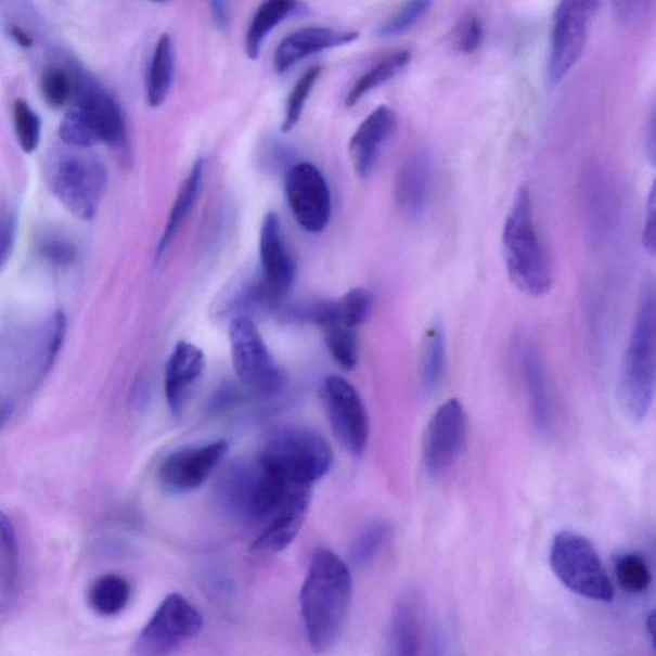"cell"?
<instances>
[{
	"mask_svg": "<svg viewBox=\"0 0 656 656\" xmlns=\"http://www.w3.org/2000/svg\"><path fill=\"white\" fill-rule=\"evenodd\" d=\"M352 580L348 564L329 549H316L300 591L301 617L310 647L326 653L349 617Z\"/></svg>",
	"mask_w": 656,
	"mask_h": 656,
	"instance_id": "6da1fadb",
	"label": "cell"
},
{
	"mask_svg": "<svg viewBox=\"0 0 656 656\" xmlns=\"http://www.w3.org/2000/svg\"><path fill=\"white\" fill-rule=\"evenodd\" d=\"M655 288L647 284L627 345L618 377V401L626 417L634 423L647 419L655 394L656 319Z\"/></svg>",
	"mask_w": 656,
	"mask_h": 656,
	"instance_id": "7a4b0ae2",
	"label": "cell"
},
{
	"mask_svg": "<svg viewBox=\"0 0 656 656\" xmlns=\"http://www.w3.org/2000/svg\"><path fill=\"white\" fill-rule=\"evenodd\" d=\"M507 273L522 293L542 296L553 285L552 265L536 228L530 189L520 186L503 230Z\"/></svg>",
	"mask_w": 656,
	"mask_h": 656,
	"instance_id": "3957f363",
	"label": "cell"
},
{
	"mask_svg": "<svg viewBox=\"0 0 656 656\" xmlns=\"http://www.w3.org/2000/svg\"><path fill=\"white\" fill-rule=\"evenodd\" d=\"M305 489L312 488H294L259 460L231 465L218 488L232 516L265 526Z\"/></svg>",
	"mask_w": 656,
	"mask_h": 656,
	"instance_id": "277c9868",
	"label": "cell"
},
{
	"mask_svg": "<svg viewBox=\"0 0 656 656\" xmlns=\"http://www.w3.org/2000/svg\"><path fill=\"white\" fill-rule=\"evenodd\" d=\"M258 460L294 488H312L333 467L334 453L320 434L284 428L268 439Z\"/></svg>",
	"mask_w": 656,
	"mask_h": 656,
	"instance_id": "5b68a950",
	"label": "cell"
},
{
	"mask_svg": "<svg viewBox=\"0 0 656 656\" xmlns=\"http://www.w3.org/2000/svg\"><path fill=\"white\" fill-rule=\"evenodd\" d=\"M79 94L73 110L63 117L60 138L67 145L87 150L98 143L123 146L126 124L121 107L107 91L93 81H77Z\"/></svg>",
	"mask_w": 656,
	"mask_h": 656,
	"instance_id": "8992f818",
	"label": "cell"
},
{
	"mask_svg": "<svg viewBox=\"0 0 656 656\" xmlns=\"http://www.w3.org/2000/svg\"><path fill=\"white\" fill-rule=\"evenodd\" d=\"M49 186L65 207L81 220H91L107 183L101 162L76 152L56 151L47 162Z\"/></svg>",
	"mask_w": 656,
	"mask_h": 656,
	"instance_id": "52a82bcc",
	"label": "cell"
},
{
	"mask_svg": "<svg viewBox=\"0 0 656 656\" xmlns=\"http://www.w3.org/2000/svg\"><path fill=\"white\" fill-rule=\"evenodd\" d=\"M550 564L564 587L576 594L597 602H610L615 597L601 556L583 536L573 531L556 535L550 548Z\"/></svg>",
	"mask_w": 656,
	"mask_h": 656,
	"instance_id": "ba28073f",
	"label": "cell"
},
{
	"mask_svg": "<svg viewBox=\"0 0 656 656\" xmlns=\"http://www.w3.org/2000/svg\"><path fill=\"white\" fill-rule=\"evenodd\" d=\"M259 257L260 271L253 287V312H272L285 300L295 279L294 260L274 211H268L260 226Z\"/></svg>",
	"mask_w": 656,
	"mask_h": 656,
	"instance_id": "9c48e42d",
	"label": "cell"
},
{
	"mask_svg": "<svg viewBox=\"0 0 656 656\" xmlns=\"http://www.w3.org/2000/svg\"><path fill=\"white\" fill-rule=\"evenodd\" d=\"M203 618L185 596L165 597L132 645L133 656H169L201 632Z\"/></svg>",
	"mask_w": 656,
	"mask_h": 656,
	"instance_id": "30bf717a",
	"label": "cell"
},
{
	"mask_svg": "<svg viewBox=\"0 0 656 656\" xmlns=\"http://www.w3.org/2000/svg\"><path fill=\"white\" fill-rule=\"evenodd\" d=\"M597 9L599 3L584 0H569L556 7L548 60V79L552 87L559 83L581 60Z\"/></svg>",
	"mask_w": 656,
	"mask_h": 656,
	"instance_id": "8fae6325",
	"label": "cell"
},
{
	"mask_svg": "<svg viewBox=\"0 0 656 656\" xmlns=\"http://www.w3.org/2000/svg\"><path fill=\"white\" fill-rule=\"evenodd\" d=\"M231 358L240 383L257 393L281 386V372L250 317L235 316L230 323Z\"/></svg>",
	"mask_w": 656,
	"mask_h": 656,
	"instance_id": "7c38bea8",
	"label": "cell"
},
{
	"mask_svg": "<svg viewBox=\"0 0 656 656\" xmlns=\"http://www.w3.org/2000/svg\"><path fill=\"white\" fill-rule=\"evenodd\" d=\"M322 398L337 441L351 455L361 456L370 439V420L361 395L348 380L330 376L322 385Z\"/></svg>",
	"mask_w": 656,
	"mask_h": 656,
	"instance_id": "4fadbf2b",
	"label": "cell"
},
{
	"mask_svg": "<svg viewBox=\"0 0 656 656\" xmlns=\"http://www.w3.org/2000/svg\"><path fill=\"white\" fill-rule=\"evenodd\" d=\"M286 200L295 221L309 234L327 228L333 211L329 182L310 162H298L286 175Z\"/></svg>",
	"mask_w": 656,
	"mask_h": 656,
	"instance_id": "5bb4252c",
	"label": "cell"
},
{
	"mask_svg": "<svg viewBox=\"0 0 656 656\" xmlns=\"http://www.w3.org/2000/svg\"><path fill=\"white\" fill-rule=\"evenodd\" d=\"M468 419L458 399L443 403L429 421L423 441V468L437 477L453 465L467 447Z\"/></svg>",
	"mask_w": 656,
	"mask_h": 656,
	"instance_id": "9a60e30c",
	"label": "cell"
},
{
	"mask_svg": "<svg viewBox=\"0 0 656 656\" xmlns=\"http://www.w3.org/2000/svg\"><path fill=\"white\" fill-rule=\"evenodd\" d=\"M228 450L229 443L224 440L176 450L160 464V484L175 492L201 488L221 463Z\"/></svg>",
	"mask_w": 656,
	"mask_h": 656,
	"instance_id": "2e32d148",
	"label": "cell"
},
{
	"mask_svg": "<svg viewBox=\"0 0 656 656\" xmlns=\"http://www.w3.org/2000/svg\"><path fill=\"white\" fill-rule=\"evenodd\" d=\"M398 118L387 105L372 111L350 139L349 154L359 178H369L377 166L381 152L397 129Z\"/></svg>",
	"mask_w": 656,
	"mask_h": 656,
	"instance_id": "e0dca14e",
	"label": "cell"
},
{
	"mask_svg": "<svg viewBox=\"0 0 656 656\" xmlns=\"http://www.w3.org/2000/svg\"><path fill=\"white\" fill-rule=\"evenodd\" d=\"M433 164L426 151L409 154L401 164L394 183L395 204L408 220L425 214L432 194Z\"/></svg>",
	"mask_w": 656,
	"mask_h": 656,
	"instance_id": "ac0fdd59",
	"label": "cell"
},
{
	"mask_svg": "<svg viewBox=\"0 0 656 656\" xmlns=\"http://www.w3.org/2000/svg\"><path fill=\"white\" fill-rule=\"evenodd\" d=\"M206 370V356L201 348L188 342L176 344L168 358L165 373V391L169 409L179 415L190 393Z\"/></svg>",
	"mask_w": 656,
	"mask_h": 656,
	"instance_id": "d6986e66",
	"label": "cell"
},
{
	"mask_svg": "<svg viewBox=\"0 0 656 656\" xmlns=\"http://www.w3.org/2000/svg\"><path fill=\"white\" fill-rule=\"evenodd\" d=\"M358 37L359 34L351 30H336L330 27L301 28L280 42L274 53V68L279 74H284L307 56L348 46Z\"/></svg>",
	"mask_w": 656,
	"mask_h": 656,
	"instance_id": "ffe728a7",
	"label": "cell"
},
{
	"mask_svg": "<svg viewBox=\"0 0 656 656\" xmlns=\"http://www.w3.org/2000/svg\"><path fill=\"white\" fill-rule=\"evenodd\" d=\"M517 356L535 427L541 435H552L555 423L552 395L538 351L530 344L522 340L518 344Z\"/></svg>",
	"mask_w": 656,
	"mask_h": 656,
	"instance_id": "44dd1931",
	"label": "cell"
},
{
	"mask_svg": "<svg viewBox=\"0 0 656 656\" xmlns=\"http://www.w3.org/2000/svg\"><path fill=\"white\" fill-rule=\"evenodd\" d=\"M310 502H312V489L296 492L284 510L268 522L262 532L253 541L252 552L276 554L291 546L305 524Z\"/></svg>",
	"mask_w": 656,
	"mask_h": 656,
	"instance_id": "7402d4cb",
	"label": "cell"
},
{
	"mask_svg": "<svg viewBox=\"0 0 656 656\" xmlns=\"http://www.w3.org/2000/svg\"><path fill=\"white\" fill-rule=\"evenodd\" d=\"M203 179L204 159L200 158L195 162L192 169H190L186 180L183 181L179 194L176 196L172 209L169 211L164 234H162L157 249H155V262L158 263L162 257L165 256L168 246L172 244L181 226L186 221L190 211L194 208L201 194Z\"/></svg>",
	"mask_w": 656,
	"mask_h": 656,
	"instance_id": "603a6c76",
	"label": "cell"
},
{
	"mask_svg": "<svg viewBox=\"0 0 656 656\" xmlns=\"http://www.w3.org/2000/svg\"><path fill=\"white\" fill-rule=\"evenodd\" d=\"M305 4L293 0H268L259 5L246 31L245 53L249 60H257L268 35L294 14L305 11Z\"/></svg>",
	"mask_w": 656,
	"mask_h": 656,
	"instance_id": "cb8c5ba5",
	"label": "cell"
},
{
	"mask_svg": "<svg viewBox=\"0 0 656 656\" xmlns=\"http://www.w3.org/2000/svg\"><path fill=\"white\" fill-rule=\"evenodd\" d=\"M420 625L417 613L409 599L395 604L387 633L386 656H419Z\"/></svg>",
	"mask_w": 656,
	"mask_h": 656,
	"instance_id": "d4e9b609",
	"label": "cell"
},
{
	"mask_svg": "<svg viewBox=\"0 0 656 656\" xmlns=\"http://www.w3.org/2000/svg\"><path fill=\"white\" fill-rule=\"evenodd\" d=\"M175 75V47L168 34L162 35L155 46L146 76V101L157 108L166 101Z\"/></svg>",
	"mask_w": 656,
	"mask_h": 656,
	"instance_id": "484cf974",
	"label": "cell"
},
{
	"mask_svg": "<svg viewBox=\"0 0 656 656\" xmlns=\"http://www.w3.org/2000/svg\"><path fill=\"white\" fill-rule=\"evenodd\" d=\"M67 320L63 312H56L49 319L37 338V347L31 355V384L39 385L51 371L53 363L65 342Z\"/></svg>",
	"mask_w": 656,
	"mask_h": 656,
	"instance_id": "4316f807",
	"label": "cell"
},
{
	"mask_svg": "<svg viewBox=\"0 0 656 656\" xmlns=\"http://www.w3.org/2000/svg\"><path fill=\"white\" fill-rule=\"evenodd\" d=\"M131 587L125 577L107 574L91 583L88 594L89 605L97 615L116 617L121 615L130 602Z\"/></svg>",
	"mask_w": 656,
	"mask_h": 656,
	"instance_id": "83f0119b",
	"label": "cell"
},
{
	"mask_svg": "<svg viewBox=\"0 0 656 656\" xmlns=\"http://www.w3.org/2000/svg\"><path fill=\"white\" fill-rule=\"evenodd\" d=\"M412 54L409 51H398L386 59L376 63L370 69L359 77L352 88L349 90L345 104L347 107H355L363 97L371 93L373 89L381 87L387 81L394 79L408 67L411 63Z\"/></svg>",
	"mask_w": 656,
	"mask_h": 656,
	"instance_id": "f1b7e54d",
	"label": "cell"
},
{
	"mask_svg": "<svg viewBox=\"0 0 656 656\" xmlns=\"http://www.w3.org/2000/svg\"><path fill=\"white\" fill-rule=\"evenodd\" d=\"M447 363L446 334L442 322L437 320L429 327L423 348L421 385L423 393L433 394L439 387Z\"/></svg>",
	"mask_w": 656,
	"mask_h": 656,
	"instance_id": "f546056e",
	"label": "cell"
},
{
	"mask_svg": "<svg viewBox=\"0 0 656 656\" xmlns=\"http://www.w3.org/2000/svg\"><path fill=\"white\" fill-rule=\"evenodd\" d=\"M393 528L387 522H375L357 536L349 550L352 566L363 567L375 561L391 539Z\"/></svg>",
	"mask_w": 656,
	"mask_h": 656,
	"instance_id": "4dcf8cb0",
	"label": "cell"
},
{
	"mask_svg": "<svg viewBox=\"0 0 656 656\" xmlns=\"http://www.w3.org/2000/svg\"><path fill=\"white\" fill-rule=\"evenodd\" d=\"M0 574L7 592L16 590L20 578V549L11 519L0 511Z\"/></svg>",
	"mask_w": 656,
	"mask_h": 656,
	"instance_id": "1f68e13d",
	"label": "cell"
},
{
	"mask_svg": "<svg viewBox=\"0 0 656 656\" xmlns=\"http://www.w3.org/2000/svg\"><path fill=\"white\" fill-rule=\"evenodd\" d=\"M77 80L65 67L47 66L40 76V93L48 107L60 110L76 93Z\"/></svg>",
	"mask_w": 656,
	"mask_h": 656,
	"instance_id": "d6a6232c",
	"label": "cell"
},
{
	"mask_svg": "<svg viewBox=\"0 0 656 656\" xmlns=\"http://www.w3.org/2000/svg\"><path fill=\"white\" fill-rule=\"evenodd\" d=\"M324 342H326L330 355L343 370L356 369L359 357L356 329L343 326V324L326 327L324 329Z\"/></svg>",
	"mask_w": 656,
	"mask_h": 656,
	"instance_id": "836d02e7",
	"label": "cell"
},
{
	"mask_svg": "<svg viewBox=\"0 0 656 656\" xmlns=\"http://www.w3.org/2000/svg\"><path fill=\"white\" fill-rule=\"evenodd\" d=\"M615 573L619 587L630 594H641L651 587V569L639 554L625 553L617 556Z\"/></svg>",
	"mask_w": 656,
	"mask_h": 656,
	"instance_id": "e575fe53",
	"label": "cell"
},
{
	"mask_svg": "<svg viewBox=\"0 0 656 656\" xmlns=\"http://www.w3.org/2000/svg\"><path fill=\"white\" fill-rule=\"evenodd\" d=\"M321 74L322 67L314 66L309 68L307 73L300 77L298 82L295 83L291 95L287 98L285 118L281 126L282 132H291L295 129V126L298 125L303 112H305L308 98L310 93H312Z\"/></svg>",
	"mask_w": 656,
	"mask_h": 656,
	"instance_id": "d590c367",
	"label": "cell"
},
{
	"mask_svg": "<svg viewBox=\"0 0 656 656\" xmlns=\"http://www.w3.org/2000/svg\"><path fill=\"white\" fill-rule=\"evenodd\" d=\"M336 305L338 324L357 329L369 321L373 308V298L369 291L357 287L336 300Z\"/></svg>",
	"mask_w": 656,
	"mask_h": 656,
	"instance_id": "8d00e7d4",
	"label": "cell"
},
{
	"mask_svg": "<svg viewBox=\"0 0 656 656\" xmlns=\"http://www.w3.org/2000/svg\"><path fill=\"white\" fill-rule=\"evenodd\" d=\"M13 123L18 144L25 153L37 150L41 136V121L35 112L23 99L13 104Z\"/></svg>",
	"mask_w": 656,
	"mask_h": 656,
	"instance_id": "74e56055",
	"label": "cell"
},
{
	"mask_svg": "<svg viewBox=\"0 0 656 656\" xmlns=\"http://www.w3.org/2000/svg\"><path fill=\"white\" fill-rule=\"evenodd\" d=\"M432 7L433 3L426 2V0L406 3L378 27V37L384 39L395 38L408 33L426 16Z\"/></svg>",
	"mask_w": 656,
	"mask_h": 656,
	"instance_id": "f35d334b",
	"label": "cell"
},
{
	"mask_svg": "<svg viewBox=\"0 0 656 656\" xmlns=\"http://www.w3.org/2000/svg\"><path fill=\"white\" fill-rule=\"evenodd\" d=\"M484 38V23L476 14H467L462 17L451 31V42L462 54L475 53L481 47Z\"/></svg>",
	"mask_w": 656,
	"mask_h": 656,
	"instance_id": "ab89813d",
	"label": "cell"
},
{
	"mask_svg": "<svg viewBox=\"0 0 656 656\" xmlns=\"http://www.w3.org/2000/svg\"><path fill=\"white\" fill-rule=\"evenodd\" d=\"M41 256L48 262L59 267H68L75 263L77 250L74 244L63 239H47L40 244Z\"/></svg>",
	"mask_w": 656,
	"mask_h": 656,
	"instance_id": "60d3db41",
	"label": "cell"
},
{
	"mask_svg": "<svg viewBox=\"0 0 656 656\" xmlns=\"http://www.w3.org/2000/svg\"><path fill=\"white\" fill-rule=\"evenodd\" d=\"M14 236H16V220L12 215L0 218V270L9 262Z\"/></svg>",
	"mask_w": 656,
	"mask_h": 656,
	"instance_id": "b9f144b4",
	"label": "cell"
},
{
	"mask_svg": "<svg viewBox=\"0 0 656 656\" xmlns=\"http://www.w3.org/2000/svg\"><path fill=\"white\" fill-rule=\"evenodd\" d=\"M643 245L645 250L654 256L655 254V189L652 188L646 202L645 223L643 230Z\"/></svg>",
	"mask_w": 656,
	"mask_h": 656,
	"instance_id": "7bdbcfd3",
	"label": "cell"
},
{
	"mask_svg": "<svg viewBox=\"0 0 656 656\" xmlns=\"http://www.w3.org/2000/svg\"><path fill=\"white\" fill-rule=\"evenodd\" d=\"M209 10L211 18L218 30L226 31L230 27V10L229 5L223 2H210Z\"/></svg>",
	"mask_w": 656,
	"mask_h": 656,
	"instance_id": "ee69618b",
	"label": "cell"
},
{
	"mask_svg": "<svg viewBox=\"0 0 656 656\" xmlns=\"http://www.w3.org/2000/svg\"><path fill=\"white\" fill-rule=\"evenodd\" d=\"M646 152L652 165L655 164V115L652 113L651 123L646 129Z\"/></svg>",
	"mask_w": 656,
	"mask_h": 656,
	"instance_id": "f6af8a7d",
	"label": "cell"
},
{
	"mask_svg": "<svg viewBox=\"0 0 656 656\" xmlns=\"http://www.w3.org/2000/svg\"><path fill=\"white\" fill-rule=\"evenodd\" d=\"M10 34L18 46L23 48H30L33 46V38L27 34V31L24 30V28H21L17 25H12L10 27Z\"/></svg>",
	"mask_w": 656,
	"mask_h": 656,
	"instance_id": "bcb514c9",
	"label": "cell"
},
{
	"mask_svg": "<svg viewBox=\"0 0 656 656\" xmlns=\"http://www.w3.org/2000/svg\"><path fill=\"white\" fill-rule=\"evenodd\" d=\"M13 413V404L7 398L0 397V429H2L7 422L10 421Z\"/></svg>",
	"mask_w": 656,
	"mask_h": 656,
	"instance_id": "7dc6e473",
	"label": "cell"
}]
</instances>
